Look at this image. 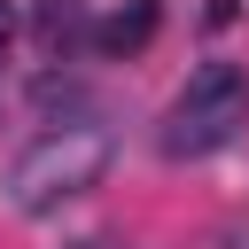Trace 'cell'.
Listing matches in <instances>:
<instances>
[{
	"mask_svg": "<svg viewBox=\"0 0 249 249\" xmlns=\"http://www.w3.org/2000/svg\"><path fill=\"white\" fill-rule=\"evenodd\" d=\"M148 39H156V0H124L117 16H101V23H93V47H101V54H117V62H124V54H140Z\"/></svg>",
	"mask_w": 249,
	"mask_h": 249,
	"instance_id": "3",
	"label": "cell"
},
{
	"mask_svg": "<svg viewBox=\"0 0 249 249\" xmlns=\"http://www.w3.org/2000/svg\"><path fill=\"white\" fill-rule=\"evenodd\" d=\"M39 39H47V47H70V39H86V16H78V0H47V8H39Z\"/></svg>",
	"mask_w": 249,
	"mask_h": 249,
	"instance_id": "4",
	"label": "cell"
},
{
	"mask_svg": "<svg viewBox=\"0 0 249 249\" xmlns=\"http://www.w3.org/2000/svg\"><path fill=\"white\" fill-rule=\"evenodd\" d=\"M241 117H249V70L241 62H202L163 117V156H210L241 132Z\"/></svg>",
	"mask_w": 249,
	"mask_h": 249,
	"instance_id": "2",
	"label": "cell"
},
{
	"mask_svg": "<svg viewBox=\"0 0 249 249\" xmlns=\"http://www.w3.org/2000/svg\"><path fill=\"white\" fill-rule=\"evenodd\" d=\"M101 171H109V132L101 124H62V132H39L23 156H16V171H8V195H16V210H62L70 195H86V187H101Z\"/></svg>",
	"mask_w": 249,
	"mask_h": 249,
	"instance_id": "1",
	"label": "cell"
},
{
	"mask_svg": "<svg viewBox=\"0 0 249 249\" xmlns=\"http://www.w3.org/2000/svg\"><path fill=\"white\" fill-rule=\"evenodd\" d=\"M78 249H117V241H109V233H93V241H78Z\"/></svg>",
	"mask_w": 249,
	"mask_h": 249,
	"instance_id": "6",
	"label": "cell"
},
{
	"mask_svg": "<svg viewBox=\"0 0 249 249\" xmlns=\"http://www.w3.org/2000/svg\"><path fill=\"white\" fill-rule=\"evenodd\" d=\"M8 39H16V8L0 0V47H8Z\"/></svg>",
	"mask_w": 249,
	"mask_h": 249,
	"instance_id": "5",
	"label": "cell"
}]
</instances>
